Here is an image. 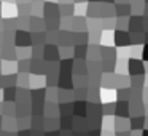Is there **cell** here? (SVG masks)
<instances>
[{
  "label": "cell",
  "instance_id": "1",
  "mask_svg": "<svg viewBox=\"0 0 148 136\" xmlns=\"http://www.w3.org/2000/svg\"><path fill=\"white\" fill-rule=\"evenodd\" d=\"M145 136H148V131H147V133H145Z\"/></svg>",
  "mask_w": 148,
  "mask_h": 136
}]
</instances>
